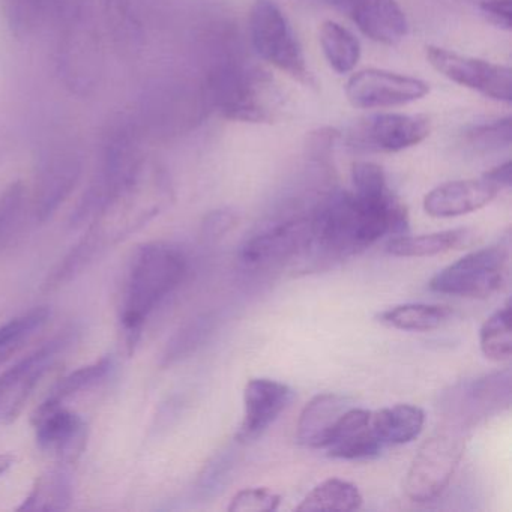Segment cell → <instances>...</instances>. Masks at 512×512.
I'll return each mask as SVG.
<instances>
[{
  "label": "cell",
  "instance_id": "1",
  "mask_svg": "<svg viewBox=\"0 0 512 512\" xmlns=\"http://www.w3.org/2000/svg\"><path fill=\"white\" fill-rule=\"evenodd\" d=\"M172 199V184L166 170L145 160L133 178L104 202L89 223L86 235L53 269L44 289L56 290L70 283L101 254L154 220Z\"/></svg>",
  "mask_w": 512,
  "mask_h": 512
},
{
  "label": "cell",
  "instance_id": "17",
  "mask_svg": "<svg viewBox=\"0 0 512 512\" xmlns=\"http://www.w3.org/2000/svg\"><path fill=\"white\" fill-rule=\"evenodd\" d=\"M329 7L349 17L374 43L397 46L407 37L409 22L397 0H325Z\"/></svg>",
  "mask_w": 512,
  "mask_h": 512
},
{
  "label": "cell",
  "instance_id": "27",
  "mask_svg": "<svg viewBox=\"0 0 512 512\" xmlns=\"http://www.w3.org/2000/svg\"><path fill=\"white\" fill-rule=\"evenodd\" d=\"M364 502L361 491L352 482L329 478L304 497L298 511H355Z\"/></svg>",
  "mask_w": 512,
  "mask_h": 512
},
{
  "label": "cell",
  "instance_id": "34",
  "mask_svg": "<svg viewBox=\"0 0 512 512\" xmlns=\"http://www.w3.org/2000/svg\"><path fill=\"white\" fill-rule=\"evenodd\" d=\"M113 37L124 46H136L142 40V25L131 0H101Z\"/></svg>",
  "mask_w": 512,
  "mask_h": 512
},
{
  "label": "cell",
  "instance_id": "7",
  "mask_svg": "<svg viewBox=\"0 0 512 512\" xmlns=\"http://www.w3.org/2000/svg\"><path fill=\"white\" fill-rule=\"evenodd\" d=\"M250 37L263 61L298 82H311L301 43L275 0H254L250 11Z\"/></svg>",
  "mask_w": 512,
  "mask_h": 512
},
{
  "label": "cell",
  "instance_id": "3",
  "mask_svg": "<svg viewBox=\"0 0 512 512\" xmlns=\"http://www.w3.org/2000/svg\"><path fill=\"white\" fill-rule=\"evenodd\" d=\"M184 251L167 242H149L137 248L128 263L122 284L119 322L124 346L133 353L149 316L187 277Z\"/></svg>",
  "mask_w": 512,
  "mask_h": 512
},
{
  "label": "cell",
  "instance_id": "35",
  "mask_svg": "<svg viewBox=\"0 0 512 512\" xmlns=\"http://www.w3.org/2000/svg\"><path fill=\"white\" fill-rule=\"evenodd\" d=\"M235 452L233 448H226L224 451L218 452L206 464L205 469L200 473L199 484H197L203 496H215L226 487L236 463Z\"/></svg>",
  "mask_w": 512,
  "mask_h": 512
},
{
  "label": "cell",
  "instance_id": "37",
  "mask_svg": "<svg viewBox=\"0 0 512 512\" xmlns=\"http://www.w3.org/2000/svg\"><path fill=\"white\" fill-rule=\"evenodd\" d=\"M281 496L265 487L245 488L230 500L229 512H269L278 509Z\"/></svg>",
  "mask_w": 512,
  "mask_h": 512
},
{
  "label": "cell",
  "instance_id": "31",
  "mask_svg": "<svg viewBox=\"0 0 512 512\" xmlns=\"http://www.w3.org/2000/svg\"><path fill=\"white\" fill-rule=\"evenodd\" d=\"M479 344L485 358L490 361L505 362L511 359V304L509 301L485 320L479 332Z\"/></svg>",
  "mask_w": 512,
  "mask_h": 512
},
{
  "label": "cell",
  "instance_id": "25",
  "mask_svg": "<svg viewBox=\"0 0 512 512\" xmlns=\"http://www.w3.org/2000/svg\"><path fill=\"white\" fill-rule=\"evenodd\" d=\"M469 238L467 229L443 230L419 236L400 235L388 242L386 251L395 257H431L463 247Z\"/></svg>",
  "mask_w": 512,
  "mask_h": 512
},
{
  "label": "cell",
  "instance_id": "41",
  "mask_svg": "<svg viewBox=\"0 0 512 512\" xmlns=\"http://www.w3.org/2000/svg\"><path fill=\"white\" fill-rule=\"evenodd\" d=\"M482 178H485L488 182H491V184L496 185L499 190L511 187V163L506 161V163L494 167L490 172L484 173Z\"/></svg>",
  "mask_w": 512,
  "mask_h": 512
},
{
  "label": "cell",
  "instance_id": "40",
  "mask_svg": "<svg viewBox=\"0 0 512 512\" xmlns=\"http://www.w3.org/2000/svg\"><path fill=\"white\" fill-rule=\"evenodd\" d=\"M479 11L487 17L488 22L493 23L497 28L511 31V0H481Z\"/></svg>",
  "mask_w": 512,
  "mask_h": 512
},
{
  "label": "cell",
  "instance_id": "39",
  "mask_svg": "<svg viewBox=\"0 0 512 512\" xmlns=\"http://www.w3.org/2000/svg\"><path fill=\"white\" fill-rule=\"evenodd\" d=\"M238 221V214L232 209L224 208L209 212L200 226V236L209 244L220 241L238 226Z\"/></svg>",
  "mask_w": 512,
  "mask_h": 512
},
{
  "label": "cell",
  "instance_id": "13",
  "mask_svg": "<svg viewBox=\"0 0 512 512\" xmlns=\"http://www.w3.org/2000/svg\"><path fill=\"white\" fill-rule=\"evenodd\" d=\"M430 94V85L416 77L368 68L353 74L346 85V97L358 109H392L407 106Z\"/></svg>",
  "mask_w": 512,
  "mask_h": 512
},
{
  "label": "cell",
  "instance_id": "19",
  "mask_svg": "<svg viewBox=\"0 0 512 512\" xmlns=\"http://www.w3.org/2000/svg\"><path fill=\"white\" fill-rule=\"evenodd\" d=\"M92 0H0V10L11 34L31 37L46 28L55 29L79 13Z\"/></svg>",
  "mask_w": 512,
  "mask_h": 512
},
{
  "label": "cell",
  "instance_id": "23",
  "mask_svg": "<svg viewBox=\"0 0 512 512\" xmlns=\"http://www.w3.org/2000/svg\"><path fill=\"white\" fill-rule=\"evenodd\" d=\"M371 422L385 445H404L421 434L425 413L412 404H397L371 412Z\"/></svg>",
  "mask_w": 512,
  "mask_h": 512
},
{
  "label": "cell",
  "instance_id": "29",
  "mask_svg": "<svg viewBox=\"0 0 512 512\" xmlns=\"http://www.w3.org/2000/svg\"><path fill=\"white\" fill-rule=\"evenodd\" d=\"M215 323H217V319L212 313L200 314L185 323L167 343L163 356H161V365L170 367V365L184 361L185 358L196 353L211 337Z\"/></svg>",
  "mask_w": 512,
  "mask_h": 512
},
{
  "label": "cell",
  "instance_id": "21",
  "mask_svg": "<svg viewBox=\"0 0 512 512\" xmlns=\"http://www.w3.org/2000/svg\"><path fill=\"white\" fill-rule=\"evenodd\" d=\"M385 446L374 430L370 410L353 406L338 422L325 449L332 458L368 460L377 457Z\"/></svg>",
  "mask_w": 512,
  "mask_h": 512
},
{
  "label": "cell",
  "instance_id": "18",
  "mask_svg": "<svg viewBox=\"0 0 512 512\" xmlns=\"http://www.w3.org/2000/svg\"><path fill=\"white\" fill-rule=\"evenodd\" d=\"M292 398V389L278 380H248L244 389V418L236 442L244 445L262 436L287 409Z\"/></svg>",
  "mask_w": 512,
  "mask_h": 512
},
{
  "label": "cell",
  "instance_id": "33",
  "mask_svg": "<svg viewBox=\"0 0 512 512\" xmlns=\"http://www.w3.org/2000/svg\"><path fill=\"white\" fill-rule=\"evenodd\" d=\"M112 367V359L103 358L100 361L94 362V364L86 365V367L73 371V373L68 374L64 379L56 383L47 400L64 404L65 401L82 394L83 391H88V389L100 385L109 376Z\"/></svg>",
  "mask_w": 512,
  "mask_h": 512
},
{
  "label": "cell",
  "instance_id": "14",
  "mask_svg": "<svg viewBox=\"0 0 512 512\" xmlns=\"http://www.w3.org/2000/svg\"><path fill=\"white\" fill-rule=\"evenodd\" d=\"M83 173V160L73 148L50 151L41 160L32 196L35 220L46 223L64 205L79 184Z\"/></svg>",
  "mask_w": 512,
  "mask_h": 512
},
{
  "label": "cell",
  "instance_id": "12",
  "mask_svg": "<svg viewBox=\"0 0 512 512\" xmlns=\"http://www.w3.org/2000/svg\"><path fill=\"white\" fill-rule=\"evenodd\" d=\"M427 61L437 73L463 88L500 103L512 101V73L505 65L470 58L437 46L427 47Z\"/></svg>",
  "mask_w": 512,
  "mask_h": 512
},
{
  "label": "cell",
  "instance_id": "15",
  "mask_svg": "<svg viewBox=\"0 0 512 512\" xmlns=\"http://www.w3.org/2000/svg\"><path fill=\"white\" fill-rule=\"evenodd\" d=\"M313 241L311 214L271 224L242 244L239 257L245 265H268L308 253Z\"/></svg>",
  "mask_w": 512,
  "mask_h": 512
},
{
  "label": "cell",
  "instance_id": "42",
  "mask_svg": "<svg viewBox=\"0 0 512 512\" xmlns=\"http://www.w3.org/2000/svg\"><path fill=\"white\" fill-rule=\"evenodd\" d=\"M16 463V458L10 454H0V476L5 475Z\"/></svg>",
  "mask_w": 512,
  "mask_h": 512
},
{
  "label": "cell",
  "instance_id": "11",
  "mask_svg": "<svg viewBox=\"0 0 512 512\" xmlns=\"http://www.w3.org/2000/svg\"><path fill=\"white\" fill-rule=\"evenodd\" d=\"M430 131L427 116L376 113L356 122L349 133V145L355 151L395 154L418 146Z\"/></svg>",
  "mask_w": 512,
  "mask_h": 512
},
{
  "label": "cell",
  "instance_id": "38",
  "mask_svg": "<svg viewBox=\"0 0 512 512\" xmlns=\"http://www.w3.org/2000/svg\"><path fill=\"white\" fill-rule=\"evenodd\" d=\"M466 137L472 145H479V148H493V146L499 148L502 145H509L511 143V118L473 127Z\"/></svg>",
  "mask_w": 512,
  "mask_h": 512
},
{
  "label": "cell",
  "instance_id": "36",
  "mask_svg": "<svg viewBox=\"0 0 512 512\" xmlns=\"http://www.w3.org/2000/svg\"><path fill=\"white\" fill-rule=\"evenodd\" d=\"M26 188L23 182H14L0 194V244L10 238L19 223L25 205Z\"/></svg>",
  "mask_w": 512,
  "mask_h": 512
},
{
  "label": "cell",
  "instance_id": "9",
  "mask_svg": "<svg viewBox=\"0 0 512 512\" xmlns=\"http://www.w3.org/2000/svg\"><path fill=\"white\" fill-rule=\"evenodd\" d=\"M463 439L454 431H439L422 443L416 452L406 481L404 491L412 502H433L448 488L461 458Z\"/></svg>",
  "mask_w": 512,
  "mask_h": 512
},
{
  "label": "cell",
  "instance_id": "2",
  "mask_svg": "<svg viewBox=\"0 0 512 512\" xmlns=\"http://www.w3.org/2000/svg\"><path fill=\"white\" fill-rule=\"evenodd\" d=\"M310 251L340 259L352 256L386 235H406L409 215L391 190L374 196L338 191L311 212Z\"/></svg>",
  "mask_w": 512,
  "mask_h": 512
},
{
  "label": "cell",
  "instance_id": "28",
  "mask_svg": "<svg viewBox=\"0 0 512 512\" xmlns=\"http://www.w3.org/2000/svg\"><path fill=\"white\" fill-rule=\"evenodd\" d=\"M452 311L443 305L403 304L377 316L380 323L400 331L427 332L445 325Z\"/></svg>",
  "mask_w": 512,
  "mask_h": 512
},
{
  "label": "cell",
  "instance_id": "16",
  "mask_svg": "<svg viewBox=\"0 0 512 512\" xmlns=\"http://www.w3.org/2000/svg\"><path fill=\"white\" fill-rule=\"evenodd\" d=\"M32 421L40 448L61 464L74 463L82 455L88 437L85 421L64 404L46 398Z\"/></svg>",
  "mask_w": 512,
  "mask_h": 512
},
{
  "label": "cell",
  "instance_id": "22",
  "mask_svg": "<svg viewBox=\"0 0 512 512\" xmlns=\"http://www.w3.org/2000/svg\"><path fill=\"white\" fill-rule=\"evenodd\" d=\"M350 407L353 404L349 398L332 392L311 398L299 416L296 440L305 448L325 449Z\"/></svg>",
  "mask_w": 512,
  "mask_h": 512
},
{
  "label": "cell",
  "instance_id": "4",
  "mask_svg": "<svg viewBox=\"0 0 512 512\" xmlns=\"http://www.w3.org/2000/svg\"><path fill=\"white\" fill-rule=\"evenodd\" d=\"M53 31L55 67L62 85L77 97H91L103 83L106 71V52L94 0Z\"/></svg>",
  "mask_w": 512,
  "mask_h": 512
},
{
  "label": "cell",
  "instance_id": "30",
  "mask_svg": "<svg viewBox=\"0 0 512 512\" xmlns=\"http://www.w3.org/2000/svg\"><path fill=\"white\" fill-rule=\"evenodd\" d=\"M49 317V308L38 307L0 326V367L49 322Z\"/></svg>",
  "mask_w": 512,
  "mask_h": 512
},
{
  "label": "cell",
  "instance_id": "26",
  "mask_svg": "<svg viewBox=\"0 0 512 512\" xmlns=\"http://www.w3.org/2000/svg\"><path fill=\"white\" fill-rule=\"evenodd\" d=\"M320 46L329 67L338 74H349L361 59V44L358 38L340 23L326 20L320 26Z\"/></svg>",
  "mask_w": 512,
  "mask_h": 512
},
{
  "label": "cell",
  "instance_id": "5",
  "mask_svg": "<svg viewBox=\"0 0 512 512\" xmlns=\"http://www.w3.org/2000/svg\"><path fill=\"white\" fill-rule=\"evenodd\" d=\"M143 137L145 134L134 116H121L110 122L101 142L100 167L71 215V226L91 223L104 202L142 167L146 160Z\"/></svg>",
  "mask_w": 512,
  "mask_h": 512
},
{
  "label": "cell",
  "instance_id": "32",
  "mask_svg": "<svg viewBox=\"0 0 512 512\" xmlns=\"http://www.w3.org/2000/svg\"><path fill=\"white\" fill-rule=\"evenodd\" d=\"M511 395V371L503 370L490 376L475 380L467 388L466 398L469 407L476 412L487 413L491 409H500L502 404H509Z\"/></svg>",
  "mask_w": 512,
  "mask_h": 512
},
{
  "label": "cell",
  "instance_id": "10",
  "mask_svg": "<svg viewBox=\"0 0 512 512\" xmlns=\"http://www.w3.org/2000/svg\"><path fill=\"white\" fill-rule=\"evenodd\" d=\"M71 332L47 341L40 349L0 374V425L11 424L19 418L38 383L70 346L73 341Z\"/></svg>",
  "mask_w": 512,
  "mask_h": 512
},
{
  "label": "cell",
  "instance_id": "24",
  "mask_svg": "<svg viewBox=\"0 0 512 512\" xmlns=\"http://www.w3.org/2000/svg\"><path fill=\"white\" fill-rule=\"evenodd\" d=\"M73 503V482L64 467L43 473L35 481L19 511H65Z\"/></svg>",
  "mask_w": 512,
  "mask_h": 512
},
{
  "label": "cell",
  "instance_id": "8",
  "mask_svg": "<svg viewBox=\"0 0 512 512\" xmlns=\"http://www.w3.org/2000/svg\"><path fill=\"white\" fill-rule=\"evenodd\" d=\"M508 245L472 251L431 278L433 292L458 298H488L502 289L508 271Z\"/></svg>",
  "mask_w": 512,
  "mask_h": 512
},
{
  "label": "cell",
  "instance_id": "20",
  "mask_svg": "<svg viewBox=\"0 0 512 512\" xmlns=\"http://www.w3.org/2000/svg\"><path fill=\"white\" fill-rule=\"evenodd\" d=\"M499 191L485 178L445 182L425 196L424 211L434 218L461 217L490 205Z\"/></svg>",
  "mask_w": 512,
  "mask_h": 512
},
{
  "label": "cell",
  "instance_id": "6",
  "mask_svg": "<svg viewBox=\"0 0 512 512\" xmlns=\"http://www.w3.org/2000/svg\"><path fill=\"white\" fill-rule=\"evenodd\" d=\"M208 95L224 118L247 124H271L283 103L268 73L241 65L218 68L209 79Z\"/></svg>",
  "mask_w": 512,
  "mask_h": 512
}]
</instances>
